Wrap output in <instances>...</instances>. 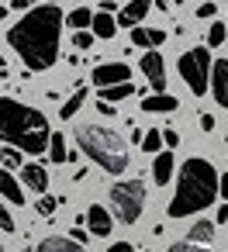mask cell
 Masks as SVG:
<instances>
[{"label": "cell", "mask_w": 228, "mask_h": 252, "mask_svg": "<svg viewBox=\"0 0 228 252\" xmlns=\"http://www.w3.org/2000/svg\"><path fill=\"white\" fill-rule=\"evenodd\" d=\"M173 152H159L156 156V162H152V180L163 187V183H169V176H173Z\"/></svg>", "instance_id": "cell-16"}, {"label": "cell", "mask_w": 228, "mask_h": 252, "mask_svg": "<svg viewBox=\"0 0 228 252\" xmlns=\"http://www.w3.org/2000/svg\"><path fill=\"white\" fill-rule=\"evenodd\" d=\"M225 38H228V28H225V25H211V28H207V45H211V49L221 45Z\"/></svg>", "instance_id": "cell-26"}, {"label": "cell", "mask_w": 228, "mask_h": 252, "mask_svg": "<svg viewBox=\"0 0 228 252\" xmlns=\"http://www.w3.org/2000/svg\"><path fill=\"white\" fill-rule=\"evenodd\" d=\"M0 18H7V7H0Z\"/></svg>", "instance_id": "cell-40"}, {"label": "cell", "mask_w": 228, "mask_h": 252, "mask_svg": "<svg viewBox=\"0 0 228 252\" xmlns=\"http://www.w3.org/2000/svg\"><path fill=\"white\" fill-rule=\"evenodd\" d=\"M142 73H145V80H149V87L156 94H166V66H163L159 52H145L142 56Z\"/></svg>", "instance_id": "cell-8"}, {"label": "cell", "mask_w": 228, "mask_h": 252, "mask_svg": "<svg viewBox=\"0 0 228 252\" xmlns=\"http://www.w3.org/2000/svg\"><path fill=\"white\" fill-rule=\"evenodd\" d=\"M214 221H228V207H218V218Z\"/></svg>", "instance_id": "cell-39"}, {"label": "cell", "mask_w": 228, "mask_h": 252, "mask_svg": "<svg viewBox=\"0 0 228 252\" xmlns=\"http://www.w3.org/2000/svg\"><path fill=\"white\" fill-rule=\"evenodd\" d=\"M87 224H90V235H97V238H107V235H111V228H114L111 214H107L100 204H94V207L87 211Z\"/></svg>", "instance_id": "cell-11"}, {"label": "cell", "mask_w": 228, "mask_h": 252, "mask_svg": "<svg viewBox=\"0 0 228 252\" xmlns=\"http://www.w3.org/2000/svg\"><path fill=\"white\" fill-rule=\"evenodd\" d=\"M94 35H97V38H104V42H107V38H114V35H118V21H114L111 14H104V11H100V14H94Z\"/></svg>", "instance_id": "cell-18"}, {"label": "cell", "mask_w": 228, "mask_h": 252, "mask_svg": "<svg viewBox=\"0 0 228 252\" xmlns=\"http://www.w3.org/2000/svg\"><path fill=\"white\" fill-rule=\"evenodd\" d=\"M94 38H97V35H90V32H73V45H76V49H90Z\"/></svg>", "instance_id": "cell-28"}, {"label": "cell", "mask_w": 228, "mask_h": 252, "mask_svg": "<svg viewBox=\"0 0 228 252\" xmlns=\"http://www.w3.org/2000/svg\"><path fill=\"white\" fill-rule=\"evenodd\" d=\"M0 138L7 145H18L28 156H42L52 131L42 111L14 100V97H0Z\"/></svg>", "instance_id": "cell-2"}, {"label": "cell", "mask_w": 228, "mask_h": 252, "mask_svg": "<svg viewBox=\"0 0 228 252\" xmlns=\"http://www.w3.org/2000/svg\"><path fill=\"white\" fill-rule=\"evenodd\" d=\"M66 21H69V28H73V32H87V25H94V14H90L87 7H76Z\"/></svg>", "instance_id": "cell-23"}, {"label": "cell", "mask_w": 228, "mask_h": 252, "mask_svg": "<svg viewBox=\"0 0 228 252\" xmlns=\"http://www.w3.org/2000/svg\"><path fill=\"white\" fill-rule=\"evenodd\" d=\"M131 80V69L125 63H104L94 69V83L97 90H107V87H118V83H128Z\"/></svg>", "instance_id": "cell-7"}, {"label": "cell", "mask_w": 228, "mask_h": 252, "mask_svg": "<svg viewBox=\"0 0 228 252\" xmlns=\"http://www.w3.org/2000/svg\"><path fill=\"white\" fill-rule=\"evenodd\" d=\"M49 159H52V162H69V152H66V138H63L59 131H52V138H49Z\"/></svg>", "instance_id": "cell-19"}, {"label": "cell", "mask_w": 228, "mask_h": 252, "mask_svg": "<svg viewBox=\"0 0 228 252\" xmlns=\"http://www.w3.org/2000/svg\"><path fill=\"white\" fill-rule=\"evenodd\" d=\"M0 252H4V245H0Z\"/></svg>", "instance_id": "cell-43"}, {"label": "cell", "mask_w": 228, "mask_h": 252, "mask_svg": "<svg viewBox=\"0 0 228 252\" xmlns=\"http://www.w3.org/2000/svg\"><path fill=\"white\" fill-rule=\"evenodd\" d=\"M211 90H214V100L221 107H228V59H218L214 69H211Z\"/></svg>", "instance_id": "cell-9"}, {"label": "cell", "mask_w": 228, "mask_h": 252, "mask_svg": "<svg viewBox=\"0 0 228 252\" xmlns=\"http://www.w3.org/2000/svg\"><path fill=\"white\" fill-rule=\"evenodd\" d=\"M135 94V87L131 83H118V87H107V90H100V100H107V104H118V100H125V97H131Z\"/></svg>", "instance_id": "cell-20"}, {"label": "cell", "mask_w": 228, "mask_h": 252, "mask_svg": "<svg viewBox=\"0 0 228 252\" xmlns=\"http://www.w3.org/2000/svg\"><path fill=\"white\" fill-rule=\"evenodd\" d=\"M218 193H221V180H218L214 166L207 159L194 156L180 169V183H176V193L169 200V218H190V214L211 207Z\"/></svg>", "instance_id": "cell-3"}, {"label": "cell", "mask_w": 228, "mask_h": 252, "mask_svg": "<svg viewBox=\"0 0 228 252\" xmlns=\"http://www.w3.org/2000/svg\"><path fill=\"white\" fill-rule=\"evenodd\" d=\"M214 11H218L214 4H200V7H197V18H200V21H207V18H214Z\"/></svg>", "instance_id": "cell-31"}, {"label": "cell", "mask_w": 228, "mask_h": 252, "mask_svg": "<svg viewBox=\"0 0 228 252\" xmlns=\"http://www.w3.org/2000/svg\"><path fill=\"white\" fill-rule=\"evenodd\" d=\"M45 4H59V0H45Z\"/></svg>", "instance_id": "cell-41"}, {"label": "cell", "mask_w": 228, "mask_h": 252, "mask_svg": "<svg viewBox=\"0 0 228 252\" xmlns=\"http://www.w3.org/2000/svg\"><path fill=\"white\" fill-rule=\"evenodd\" d=\"M111 207H114V218L121 224H135L142 218V207H145V183L142 180L114 183L111 187Z\"/></svg>", "instance_id": "cell-5"}, {"label": "cell", "mask_w": 228, "mask_h": 252, "mask_svg": "<svg viewBox=\"0 0 228 252\" xmlns=\"http://www.w3.org/2000/svg\"><path fill=\"white\" fill-rule=\"evenodd\" d=\"M169 252H207V249L197 242H176V245H169Z\"/></svg>", "instance_id": "cell-29"}, {"label": "cell", "mask_w": 228, "mask_h": 252, "mask_svg": "<svg viewBox=\"0 0 228 252\" xmlns=\"http://www.w3.org/2000/svg\"><path fill=\"white\" fill-rule=\"evenodd\" d=\"M59 32H63V11L56 4H42L32 7L14 28H7V42L32 73H42L59 59Z\"/></svg>", "instance_id": "cell-1"}, {"label": "cell", "mask_w": 228, "mask_h": 252, "mask_svg": "<svg viewBox=\"0 0 228 252\" xmlns=\"http://www.w3.org/2000/svg\"><path fill=\"white\" fill-rule=\"evenodd\" d=\"M163 142H166V145L173 149V145H180V135H176L173 128H166V131H163Z\"/></svg>", "instance_id": "cell-32"}, {"label": "cell", "mask_w": 228, "mask_h": 252, "mask_svg": "<svg viewBox=\"0 0 228 252\" xmlns=\"http://www.w3.org/2000/svg\"><path fill=\"white\" fill-rule=\"evenodd\" d=\"M83 100H87V90H76V94H73V97H69L63 107H59V118H63V121H69V118H73V114L83 107Z\"/></svg>", "instance_id": "cell-22"}, {"label": "cell", "mask_w": 228, "mask_h": 252, "mask_svg": "<svg viewBox=\"0 0 228 252\" xmlns=\"http://www.w3.org/2000/svg\"><path fill=\"white\" fill-rule=\"evenodd\" d=\"M97 107H100V114H114V111H118V107H114V104H107V100H100Z\"/></svg>", "instance_id": "cell-37"}, {"label": "cell", "mask_w": 228, "mask_h": 252, "mask_svg": "<svg viewBox=\"0 0 228 252\" xmlns=\"http://www.w3.org/2000/svg\"><path fill=\"white\" fill-rule=\"evenodd\" d=\"M0 197L11 200V204H25V190H18V180L11 176V169H0Z\"/></svg>", "instance_id": "cell-14"}, {"label": "cell", "mask_w": 228, "mask_h": 252, "mask_svg": "<svg viewBox=\"0 0 228 252\" xmlns=\"http://www.w3.org/2000/svg\"><path fill=\"white\" fill-rule=\"evenodd\" d=\"M200 128H204V131H214V118L204 114V118H200Z\"/></svg>", "instance_id": "cell-34"}, {"label": "cell", "mask_w": 228, "mask_h": 252, "mask_svg": "<svg viewBox=\"0 0 228 252\" xmlns=\"http://www.w3.org/2000/svg\"><path fill=\"white\" fill-rule=\"evenodd\" d=\"M11 7H14V11H28V7H32V0H11Z\"/></svg>", "instance_id": "cell-36"}, {"label": "cell", "mask_w": 228, "mask_h": 252, "mask_svg": "<svg viewBox=\"0 0 228 252\" xmlns=\"http://www.w3.org/2000/svg\"><path fill=\"white\" fill-rule=\"evenodd\" d=\"M56 204H59V200H56V197H49V193H42V197H38V204H35V207H38V214H45V218H49V214H52V211H56Z\"/></svg>", "instance_id": "cell-27"}, {"label": "cell", "mask_w": 228, "mask_h": 252, "mask_svg": "<svg viewBox=\"0 0 228 252\" xmlns=\"http://www.w3.org/2000/svg\"><path fill=\"white\" fill-rule=\"evenodd\" d=\"M35 252H83V249H80V242H73V238H59V235H52V238L38 242Z\"/></svg>", "instance_id": "cell-17"}, {"label": "cell", "mask_w": 228, "mask_h": 252, "mask_svg": "<svg viewBox=\"0 0 228 252\" xmlns=\"http://www.w3.org/2000/svg\"><path fill=\"white\" fill-rule=\"evenodd\" d=\"M142 152L159 156V152H163V131H145V138H142Z\"/></svg>", "instance_id": "cell-24"}, {"label": "cell", "mask_w": 228, "mask_h": 252, "mask_svg": "<svg viewBox=\"0 0 228 252\" xmlns=\"http://www.w3.org/2000/svg\"><path fill=\"white\" fill-rule=\"evenodd\" d=\"M221 197H225V200H228V173H225V176H221Z\"/></svg>", "instance_id": "cell-38"}, {"label": "cell", "mask_w": 228, "mask_h": 252, "mask_svg": "<svg viewBox=\"0 0 228 252\" xmlns=\"http://www.w3.org/2000/svg\"><path fill=\"white\" fill-rule=\"evenodd\" d=\"M173 4H183V0H173Z\"/></svg>", "instance_id": "cell-42"}, {"label": "cell", "mask_w": 228, "mask_h": 252, "mask_svg": "<svg viewBox=\"0 0 228 252\" xmlns=\"http://www.w3.org/2000/svg\"><path fill=\"white\" fill-rule=\"evenodd\" d=\"M0 166H7V169H18V166H21V149L7 145L4 152H0Z\"/></svg>", "instance_id": "cell-25"}, {"label": "cell", "mask_w": 228, "mask_h": 252, "mask_svg": "<svg viewBox=\"0 0 228 252\" xmlns=\"http://www.w3.org/2000/svg\"><path fill=\"white\" fill-rule=\"evenodd\" d=\"M180 76L187 80L190 94H197V97H204V94H207V80H211V56H207V49H204V45H197V49H190V52H183V56H180Z\"/></svg>", "instance_id": "cell-6"}, {"label": "cell", "mask_w": 228, "mask_h": 252, "mask_svg": "<svg viewBox=\"0 0 228 252\" xmlns=\"http://www.w3.org/2000/svg\"><path fill=\"white\" fill-rule=\"evenodd\" d=\"M69 238H73V242H80V245H83V242H87V231H83V228H73V235H69Z\"/></svg>", "instance_id": "cell-35"}, {"label": "cell", "mask_w": 228, "mask_h": 252, "mask_svg": "<svg viewBox=\"0 0 228 252\" xmlns=\"http://www.w3.org/2000/svg\"><path fill=\"white\" fill-rule=\"evenodd\" d=\"M0 228H4V231H14V218H11V211L4 207V200H0Z\"/></svg>", "instance_id": "cell-30"}, {"label": "cell", "mask_w": 228, "mask_h": 252, "mask_svg": "<svg viewBox=\"0 0 228 252\" xmlns=\"http://www.w3.org/2000/svg\"><path fill=\"white\" fill-rule=\"evenodd\" d=\"M211 238H214V224L207 218H200V221L190 224V242H211Z\"/></svg>", "instance_id": "cell-21"}, {"label": "cell", "mask_w": 228, "mask_h": 252, "mask_svg": "<svg viewBox=\"0 0 228 252\" xmlns=\"http://www.w3.org/2000/svg\"><path fill=\"white\" fill-rule=\"evenodd\" d=\"M21 180H25L28 190H38V193L49 190V173H45V166H38V162H25V166H21Z\"/></svg>", "instance_id": "cell-10"}, {"label": "cell", "mask_w": 228, "mask_h": 252, "mask_svg": "<svg viewBox=\"0 0 228 252\" xmlns=\"http://www.w3.org/2000/svg\"><path fill=\"white\" fill-rule=\"evenodd\" d=\"M149 7H152V0H131V4L121 11V18H118V28H128V25L135 28V25L149 14Z\"/></svg>", "instance_id": "cell-12"}, {"label": "cell", "mask_w": 228, "mask_h": 252, "mask_svg": "<svg viewBox=\"0 0 228 252\" xmlns=\"http://www.w3.org/2000/svg\"><path fill=\"white\" fill-rule=\"evenodd\" d=\"M180 104H176V97H169V94H152V97H145L142 100V111H149V114H173Z\"/></svg>", "instance_id": "cell-13"}, {"label": "cell", "mask_w": 228, "mask_h": 252, "mask_svg": "<svg viewBox=\"0 0 228 252\" xmlns=\"http://www.w3.org/2000/svg\"><path fill=\"white\" fill-rule=\"evenodd\" d=\"M131 42L138 45V49H156V45H163L166 42V32H152V28H131Z\"/></svg>", "instance_id": "cell-15"}, {"label": "cell", "mask_w": 228, "mask_h": 252, "mask_svg": "<svg viewBox=\"0 0 228 252\" xmlns=\"http://www.w3.org/2000/svg\"><path fill=\"white\" fill-rule=\"evenodd\" d=\"M25 252H32V249H25Z\"/></svg>", "instance_id": "cell-44"}, {"label": "cell", "mask_w": 228, "mask_h": 252, "mask_svg": "<svg viewBox=\"0 0 228 252\" xmlns=\"http://www.w3.org/2000/svg\"><path fill=\"white\" fill-rule=\"evenodd\" d=\"M107 252H135V245H128V242H114Z\"/></svg>", "instance_id": "cell-33"}, {"label": "cell", "mask_w": 228, "mask_h": 252, "mask_svg": "<svg viewBox=\"0 0 228 252\" xmlns=\"http://www.w3.org/2000/svg\"><path fill=\"white\" fill-rule=\"evenodd\" d=\"M80 149L90 156V162H97L104 173H125L128 169V145L114 128H100V125H83L80 128Z\"/></svg>", "instance_id": "cell-4"}]
</instances>
